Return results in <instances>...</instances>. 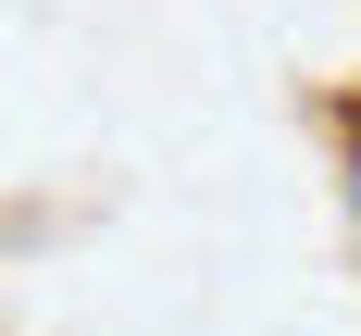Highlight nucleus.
<instances>
[{
  "label": "nucleus",
  "instance_id": "1",
  "mask_svg": "<svg viewBox=\"0 0 361 336\" xmlns=\"http://www.w3.org/2000/svg\"><path fill=\"white\" fill-rule=\"evenodd\" d=\"M349 212H361V137H349Z\"/></svg>",
  "mask_w": 361,
  "mask_h": 336
}]
</instances>
